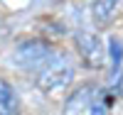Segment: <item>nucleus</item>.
Returning a JSON list of instances; mask_svg holds the SVG:
<instances>
[{
    "label": "nucleus",
    "mask_w": 123,
    "mask_h": 115,
    "mask_svg": "<svg viewBox=\"0 0 123 115\" xmlns=\"http://www.w3.org/2000/svg\"><path fill=\"white\" fill-rule=\"evenodd\" d=\"M17 64L22 66L35 83L47 93H59L64 91L71 78H74V66L71 61L57 51L54 47L44 44V42H27L17 49Z\"/></svg>",
    "instance_id": "f257e3e1"
},
{
    "label": "nucleus",
    "mask_w": 123,
    "mask_h": 115,
    "mask_svg": "<svg viewBox=\"0 0 123 115\" xmlns=\"http://www.w3.org/2000/svg\"><path fill=\"white\" fill-rule=\"evenodd\" d=\"M64 115H108V100L106 91L86 83L79 86L64 103Z\"/></svg>",
    "instance_id": "f03ea898"
},
{
    "label": "nucleus",
    "mask_w": 123,
    "mask_h": 115,
    "mask_svg": "<svg viewBox=\"0 0 123 115\" xmlns=\"http://www.w3.org/2000/svg\"><path fill=\"white\" fill-rule=\"evenodd\" d=\"M76 42H79L81 51H84V59L91 66H98L101 64V44H98V39L94 34H89V32H81V34H76Z\"/></svg>",
    "instance_id": "7ed1b4c3"
},
{
    "label": "nucleus",
    "mask_w": 123,
    "mask_h": 115,
    "mask_svg": "<svg viewBox=\"0 0 123 115\" xmlns=\"http://www.w3.org/2000/svg\"><path fill=\"white\" fill-rule=\"evenodd\" d=\"M0 115H17V98L5 78H0Z\"/></svg>",
    "instance_id": "20e7f679"
},
{
    "label": "nucleus",
    "mask_w": 123,
    "mask_h": 115,
    "mask_svg": "<svg viewBox=\"0 0 123 115\" xmlns=\"http://www.w3.org/2000/svg\"><path fill=\"white\" fill-rule=\"evenodd\" d=\"M116 12V0H98L94 3V20L98 25H108Z\"/></svg>",
    "instance_id": "39448f33"
},
{
    "label": "nucleus",
    "mask_w": 123,
    "mask_h": 115,
    "mask_svg": "<svg viewBox=\"0 0 123 115\" xmlns=\"http://www.w3.org/2000/svg\"><path fill=\"white\" fill-rule=\"evenodd\" d=\"M108 47H111V59H113V69H118V64H121V59H123V44L113 37L108 42Z\"/></svg>",
    "instance_id": "423d86ee"
}]
</instances>
